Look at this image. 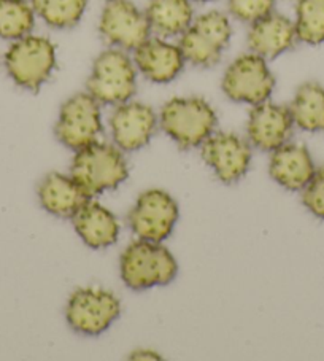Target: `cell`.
I'll return each instance as SVG.
<instances>
[{"mask_svg": "<svg viewBox=\"0 0 324 361\" xmlns=\"http://www.w3.org/2000/svg\"><path fill=\"white\" fill-rule=\"evenodd\" d=\"M107 2H108V0H107Z\"/></svg>", "mask_w": 324, "mask_h": 361, "instance_id": "obj_29", "label": "cell"}, {"mask_svg": "<svg viewBox=\"0 0 324 361\" xmlns=\"http://www.w3.org/2000/svg\"><path fill=\"white\" fill-rule=\"evenodd\" d=\"M35 15L54 29H70L81 21L89 0H30Z\"/></svg>", "mask_w": 324, "mask_h": 361, "instance_id": "obj_23", "label": "cell"}, {"mask_svg": "<svg viewBox=\"0 0 324 361\" xmlns=\"http://www.w3.org/2000/svg\"><path fill=\"white\" fill-rule=\"evenodd\" d=\"M202 158L223 183H235L250 171L253 154L242 137L216 133L202 143Z\"/></svg>", "mask_w": 324, "mask_h": 361, "instance_id": "obj_12", "label": "cell"}, {"mask_svg": "<svg viewBox=\"0 0 324 361\" xmlns=\"http://www.w3.org/2000/svg\"><path fill=\"white\" fill-rule=\"evenodd\" d=\"M159 124L180 148L189 150L213 134L218 116L202 97H173L162 105Z\"/></svg>", "mask_w": 324, "mask_h": 361, "instance_id": "obj_2", "label": "cell"}, {"mask_svg": "<svg viewBox=\"0 0 324 361\" xmlns=\"http://www.w3.org/2000/svg\"><path fill=\"white\" fill-rule=\"evenodd\" d=\"M228 8L235 20L251 24L272 13L275 0H228Z\"/></svg>", "mask_w": 324, "mask_h": 361, "instance_id": "obj_25", "label": "cell"}, {"mask_svg": "<svg viewBox=\"0 0 324 361\" xmlns=\"http://www.w3.org/2000/svg\"><path fill=\"white\" fill-rule=\"evenodd\" d=\"M294 128L289 107L266 101L253 105L248 116L247 134L254 147L263 152H273L289 139Z\"/></svg>", "mask_w": 324, "mask_h": 361, "instance_id": "obj_15", "label": "cell"}, {"mask_svg": "<svg viewBox=\"0 0 324 361\" xmlns=\"http://www.w3.org/2000/svg\"><path fill=\"white\" fill-rule=\"evenodd\" d=\"M232 37L229 16L220 10H210L192 20L180 35L178 47L186 62L196 67H213L221 61Z\"/></svg>", "mask_w": 324, "mask_h": 361, "instance_id": "obj_6", "label": "cell"}, {"mask_svg": "<svg viewBox=\"0 0 324 361\" xmlns=\"http://www.w3.org/2000/svg\"><path fill=\"white\" fill-rule=\"evenodd\" d=\"M221 86L230 101L258 105L269 101L275 88V77L263 56L245 53L230 62Z\"/></svg>", "mask_w": 324, "mask_h": 361, "instance_id": "obj_7", "label": "cell"}, {"mask_svg": "<svg viewBox=\"0 0 324 361\" xmlns=\"http://www.w3.org/2000/svg\"><path fill=\"white\" fill-rule=\"evenodd\" d=\"M302 202L318 219L324 220V166L316 169L302 190Z\"/></svg>", "mask_w": 324, "mask_h": 361, "instance_id": "obj_26", "label": "cell"}, {"mask_svg": "<svg viewBox=\"0 0 324 361\" xmlns=\"http://www.w3.org/2000/svg\"><path fill=\"white\" fill-rule=\"evenodd\" d=\"M35 11L30 0H0V37L18 40L32 32Z\"/></svg>", "mask_w": 324, "mask_h": 361, "instance_id": "obj_22", "label": "cell"}, {"mask_svg": "<svg viewBox=\"0 0 324 361\" xmlns=\"http://www.w3.org/2000/svg\"><path fill=\"white\" fill-rule=\"evenodd\" d=\"M151 32L162 39L182 35L194 20L191 0H148L145 8Z\"/></svg>", "mask_w": 324, "mask_h": 361, "instance_id": "obj_20", "label": "cell"}, {"mask_svg": "<svg viewBox=\"0 0 324 361\" xmlns=\"http://www.w3.org/2000/svg\"><path fill=\"white\" fill-rule=\"evenodd\" d=\"M158 126L154 110L147 104L127 101L116 105L110 116V129L116 147L123 152H137L147 147Z\"/></svg>", "mask_w": 324, "mask_h": 361, "instance_id": "obj_13", "label": "cell"}, {"mask_svg": "<svg viewBox=\"0 0 324 361\" xmlns=\"http://www.w3.org/2000/svg\"><path fill=\"white\" fill-rule=\"evenodd\" d=\"M4 62L8 77L18 86L35 92L56 68V47L46 37L29 34L11 43Z\"/></svg>", "mask_w": 324, "mask_h": 361, "instance_id": "obj_5", "label": "cell"}, {"mask_svg": "<svg viewBox=\"0 0 324 361\" xmlns=\"http://www.w3.org/2000/svg\"><path fill=\"white\" fill-rule=\"evenodd\" d=\"M289 111L294 126L307 133L324 130V88L316 82H307L299 86Z\"/></svg>", "mask_w": 324, "mask_h": 361, "instance_id": "obj_21", "label": "cell"}, {"mask_svg": "<svg viewBox=\"0 0 324 361\" xmlns=\"http://www.w3.org/2000/svg\"><path fill=\"white\" fill-rule=\"evenodd\" d=\"M39 199L48 214L61 219H72L89 196L81 190L72 176L51 172L39 183Z\"/></svg>", "mask_w": 324, "mask_h": 361, "instance_id": "obj_19", "label": "cell"}, {"mask_svg": "<svg viewBox=\"0 0 324 361\" xmlns=\"http://www.w3.org/2000/svg\"><path fill=\"white\" fill-rule=\"evenodd\" d=\"M316 171L307 147L285 143L272 152L269 173L278 185L289 191H302Z\"/></svg>", "mask_w": 324, "mask_h": 361, "instance_id": "obj_17", "label": "cell"}, {"mask_svg": "<svg viewBox=\"0 0 324 361\" xmlns=\"http://www.w3.org/2000/svg\"><path fill=\"white\" fill-rule=\"evenodd\" d=\"M178 204L162 190L143 191L129 212L127 223L139 239L164 242L178 221Z\"/></svg>", "mask_w": 324, "mask_h": 361, "instance_id": "obj_10", "label": "cell"}, {"mask_svg": "<svg viewBox=\"0 0 324 361\" xmlns=\"http://www.w3.org/2000/svg\"><path fill=\"white\" fill-rule=\"evenodd\" d=\"M101 102L89 92H77L62 104L54 134L62 145L78 152L97 142L102 134Z\"/></svg>", "mask_w": 324, "mask_h": 361, "instance_id": "obj_8", "label": "cell"}, {"mask_svg": "<svg viewBox=\"0 0 324 361\" xmlns=\"http://www.w3.org/2000/svg\"><path fill=\"white\" fill-rule=\"evenodd\" d=\"M121 279L130 290L142 291L170 283L178 274V264L162 242L134 240L121 255Z\"/></svg>", "mask_w": 324, "mask_h": 361, "instance_id": "obj_3", "label": "cell"}, {"mask_svg": "<svg viewBox=\"0 0 324 361\" xmlns=\"http://www.w3.org/2000/svg\"><path fill=\"white\" fill-rule=\"evenodd\" d=\"M121 314V302L108 290L88 286L68 298L66 319L70 328L85 336H99Z\"/></svg>", "mask_w": 324, "mask_h": 361, "instance_id": "obj_9", "label": "cell"}, {"mask_svg": "<svg viewBox=\"0 0 324 361\" xmlns=\"http://www.w3.org/2000/svg\"><path fill=\"white\" fill-rule=\"evenodd\" d=\"M294 27L297 40L307 45L324 42V0H297Z\"/></svg>", "mask_w": 324, "mask_h": 361, "instance_id": "obj_24", "label": "cell"}, {"mask_svg": "<svg viewBox=\"0 0 324 361\" xmlns=\"http://www.w3.org/2000/svg\"><path fill=\"white\" fill-rule=\"evenodd\" d=\"M88 92L104 105L130 101L137 91V67L121 48H108L94 59L88 78Z\"/></svg>", "mask_w": 324, "mask_h": 361, "instance_id": "obj_4", "label": "cell"}, {"mask_svg": "<svg viewBox=\"0 0 324 361\" xmlns=\"http://www.w3.org/2000/svg\"><path fill=\"white\" fill-rule=\"evenodd\" d=\"M137 71L153 83L166 85L175 80L185 68L186 59L175 43L162 37H149L134 49Z\"/></svg>", "mask_w": 324, "mask_h": 361, "instance_id": "obj_14", "label": "cell"}, {"mask_svg": "<svg viewBox=\"0 0 324 361\" xmlns=\"http://www.w3.org/2000/svg\"><path fill=\"white\" fill-rule=\"evenodd\" d=\"M191 2H202V4H207V2H215V0H191Z\"/></svg>", "mask_w": 324, "mask_h": 361, "instance_id": "obj_28", "label": "cell"}, {"mask_svg": "<svg viewBox=\"0 0 324 361\" xmlns=\"http://www.w3.org/2000/svg\"><path fill=\"white\" fill-rule=\"evenodd\" d=\"M73 228L91 248H107L118 240L120 223L111 212L96 201H86L72 216Z\"/></svg>", "mask_w": 324, "mask_h": 361, "instance_id": "obj_18", "label": "cell"}, {"mask_svg": "<svg viewBox=\"0 0 324 361\" xmlns=\"http://www.w3.org/2000/svg\"><path fill=\"white\" fill-rule=\"evenodd\" d=\"M132 360H161V355H158L156 352L151 350H139V352H134Z\"/></svg>", "mask_w": 324, "mask_h": 361, "instance_id": "obj_27", "label": "cell"}, {"mask_svg": "<svg viewBox=\"0 0 324 361\" xmlns=\"http://www.w3.org/2000/svg\"><path fill=\"white\" fill-rule=\"evenodd\" d=\"M70 176L89 197L116 190L129 176V167L116 145L94 142L73 157Z\"/></svg>", "mask_w": 324, "mask_h": 361, "instance_id": "obj_1", "label": "cell"}, {"mask_svg": "<svg viewBox=\"0 0 324 361\" xmlns=\"http://www.w3.org/2000/svg\"><path fill=\"white\" fill-rule=\"evenodd\" d=\"M297 40L294 21L288 16L272 11L261 20L250 24L247 42L251 53L264 59H275L294 47Z\"/></svg>", "mask_w": 324, "mask_h": 361, "instance_id": "obj_16", "label": "cell"}, {"mask_svg": "<svg viewBox=\"0 0 324 361\" xmlns=\"http://www.w3.org/2000/svg\"><path fill=\"white\" fill-rule=\"evenodd\" d=\"M99 32L108 45L121 48L124 51H134L151 35V27L142 11L130 0H108L105 5Z\"/></svg>", "mask_w": 324, "mask_h": 361, "instance_id": "obj_11", "label": "cell"}]
</instances>
